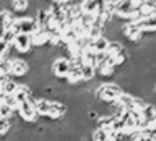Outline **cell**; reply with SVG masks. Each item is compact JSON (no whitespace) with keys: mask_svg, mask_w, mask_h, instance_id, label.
Masks as SVG:
<instances>
[{"mask_svg":"<svg viewBox=\"0 0 156 141\" xmlns=\"http://www.w3.org/2000/svg\"><path fill=\"white\" fill-rule=\"evenodd\" d=\"M124 89L120 88L119 83L115 81H107V83H101L96 86V89L93 91L94 99L99 104H114L117 102V99L122 96Z\"/></svg>","mask_w":156,"mask_h":141,"instance_id":"1","label":"cell"},{"mask_svg":"<svg viewBox=\"0 0 156 141\" xmlns=\"http://www.w3.org/2000/svg\"><path fill=\"white\" fill-rule=\"evenodd\" d=\"M120 36L125 39L127 42H130L133 47L143 44V33L140 31L138 24L130 21V23H124L120 28Z\"/></svg>","mask_w":156,"mask_h":141,"instance_id":"2","label":"cell"},{"mask_svg":"<svg viewBox=\"0 0 156 141\" xmlns=\"http://www.w3.org/2000/svg\"><path fill=\"white\" fill-rule=\"evenodd\" d=\"M12 28L16 31V34H28V36H31L33 33H36L37 29H39L34 15H33V16H20V18H15Z\"/></svg>","mask_w":156,"mask_h":141,"instance_id":"3","label":"cell"},{"mask_svg":"<svg viewBox=\"0 0 156 141\" xmlns=\"http://www.w3.org/2000/svg\"><path fill=\"white\" fill-rule=\"evenodd\" d=\"M49 67H51V75L55 80H67V75L72 68V63H70V58H67V57H55V58H52Z\"/></svg>","mask_w":156,"mask_h":141,"instance_id":"4","label":"cell"},{"mask_svg":"<svg viewBox=\"0 0 156 141\" xmlns=\"http://www.w3.org/2000/svg\"><path fill=\"white\" fill-rule=\"evenodd\" d=\"M34 101H26V102H21V104L16 105V114L20 115L24 123H36L37 122V114L34 110Z\"/></svg>","mask_w":156,"mask_h":141,"instance_id":"5","label":"cell"},{"mask_svg":"<svg viewBox=\"0 0 156 141\" xmlns=\"http://www.w3.org/2000/svg\"><path fill=\"white\" fill-rule=\"evenodd\" d=\"M31 71V65L24 58H10V76L12 78H23L28 76Z\"/></svg>","mask_w":156,"mask_h":141,"instance_id":"6","label":"cell"},{"mask_svg":"<svg viewBox=\"0 0 156 141\" xmlns=\"http://www.w3.org/2000/svg\"><path fill=\"white\" fill-rule=\"evenodd\" d=\"M68 114V105L62 101L52 99L51 101V109H49L47 119L52 122H60L62 119H65V115Z\"/></svg>","mask_w":156,"mask_h":141,"instance_id":"7","label":"cell"},{"mask_svg":"<svg viewBox=\"0 0 156 141\" xmlns=\"http://www.w3.org/2000/svg\"><path fill=\"white\" fill-rule=\"evenodd\" d=\"M12 49H15L18 53H29L33 50L31 36H28V34H16L12 42Z\"/></svg>","mask_w":156,"mask_h":141,"instance_id":"8","label":"cell"},{"mask_svg":"<svg viewBox=\"0 0 156 141\" xmlns=\"http://www.w3.org/2000/svg\"><path fill=\"white\" fill-rule=\"evenodd\" d=\"M49 41H51V34H49V29H47V28H39L36 33L31 34L33 49L49 47Z\"/></svg>","mask_w":156,"mask_h":141,"instance_id":"9","label":"cell"},{"mask_svg":"<svg viewBox=\"0 0 156 141\" xmlns=\"http://www.w3.org/2000/svg\"><path fill=\"white\" fill-rule=\"evenodd\" d=\"M138 24L140 31L143 34H156V12L153 15H150V16L146 18H141L138 21H133Z\"/></svg>","mask_w":156,"mask_h":141,"instance_id":"10","label":"cell"},{"mask_svg":"<svg viewBox=\"0 0 156 141\" xmlns=\"http://www.w3.org/2000/svg\"><path fill=\"white\" fill-rule=\"evenodd\" d=\"M13 99H15V102H16V105H18V104H21V102L36 99V96L33 94V89L28 84H20L18 89L15 91V94H13Z\"/></svg>","mask_w":156,"mask_h":141,"instance_id":"11","label":"cell"},{"mask_svg":"<svg viewBox=\"0 0 156 141\" xmlns=\"http://www.w3.org/2000/svg\"><path fill=\"white\" fill-rule=\"evenodd\" d=\"M109 39H107L104 34L99 37H96V39H93V41H90V44H88V50H91V52H94V53H106L107 50V47H109Z\"/></svg>","mask_w":156,"mask_h":141,"instance_id":"12","label":"cell"},{"mask_svg":"<svg viewBox=\"0 0 156 141\" xmlns=\"http://www.w3.org/2000/svg\"><path fill=\"white\" fill-rule=\"evenodd\" d=\"M15 18H16V16H15L10 10H7V8L0 10V39L5 36V33H7V29L12 26V23H13Z\"/></svg>","mask_w":156,"mask_h":141,"instance_id":"13","label":"cell"},{"mask_svg":"<svg viewBox=\"0 0 156 141\" xmlns=\"http://www.w3.org/2000/svg\"><path fill=\"white\" fill-rule=\"evenodd\" d=\"M102 5V0H81L80 2V8L83 15H91V16H96L98 12H99Z\"/></svg>","mask_w":156,"mask_h":141,"instance_id":"14","label":"cell"},{"mask_svg":"<svg viewBox=\"0 0 156 141\" xmlns=\"http://www.w3.org/2000/svg\"><path fill=\"white\" fill-rule=\"evenodd\" d=\"M49 109H51V99H46V97H36V101H34V110H36V114H37V119L39 117L47 119Z\"/></svg>","mask_w":156,"mask_h":141,"instance_id":"15","label":"cell"},{"mask_svg":"<svg viewBox=\"0 0 156 141\" xmlns=\"http://www.w3.org/2000/svg\"><path fill=\"white\" fill-rule=\"evenodd\" d=\"M8 5L12 13H24L31 7V2L29 0H8Z\"/></svg>","mask_w":156,"mask_h":141,"instance_id":"16","label":"cell"},{"mask_svg":"<svg viewBox=\"0 0 156 141\" xmlns=\"http://www.w3.org/2000/svg\"><path fill=\"white\" fill-rule=\"evenodd\" d=\"M18 83L13 80L12 76H8L7 80H3L2 83V94H7V96H13L15 94V91L18 89Z\"/></svg>","mask_w":156,"mask_h":141,"instance_id":"17","label":"cell"},{"mask_svg":"<svg viewBox=\"0 0 156 141\" xmlns=\"http://www.w3.org/2000/svg\"><path fill=\"white\" fill-rule=\"evenodd\" d=\"M13 128V119H2L0 117V138H5Z\"/></svg>","mask_w":156,"mask_h":141,"instance_id":"18","label":"cell"},{"mask_svg":"<svg viewBox=\"0 0 156 141\" xmlns=\"http://www.w3.org/2000/svg\"><path fill=\"white\" fill-rule=\"evenodd\" d=\"M15 114H16V109H13V107L8 105V104L0 102V117H2V119H13Z\"/></svg>","mask_w":156,"mask_h":141,"instance_id":"19","label":"cell"},{"mask_svg":"<svg viewBox=\"0 0 156 141\" xmlns=\"http://www.w3.org/2000/svg\"><path fill=\"white\" fill-rule=\"evenodd\" d=\"M133 141H156V136L150 131H140L133 138Z\"/></svg>","mask_w":156,"mask_h":141,"instance_id":"20","label":"cell"},{"mask_svg":"<svg viewBox=\"0 0 156 141\" xmlns=\"http://www.w3.org/2000/svg\"><path fill=\"white\" fill-rule=\"evenodd\" d=\"M153 94H154V99H156V83H154V86H153Z\"/></svg>","mask_w":156,"mask_h":141,"instance_id":"21","label":"cell"},{"mask_svg":"<svg viewBox=\"0 0 156 141\" xmlns=\"http://www.w3.org/2000/svg\"><path fill=\"white\" fill-rule=\"evenodd\" d=\"M129 141H133V139H129Z\"/></svg>","mask_w":156,"mask_h":141,"instance_id":"22","label":"cell"}]
</instances>
